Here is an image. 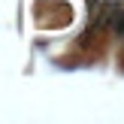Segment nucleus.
Returning a JSON list of instances; mask_svg holds the SVG:
<instances>
[{"label": "nucleus", "instance_id": "obj_1", "mask_svg": "<svg viewBox=\"0 0 124 124\" xmlns=\"http://www.w3.org/2000/svg\"><path fill=\"white\" fill-rule=\"evenodd\" d=\"M121 24H124V3H118V0L106 3L103 12H100V27H106V30H121Z\"/></svg>", "mask_w": 124, "mask_h": 124}]
</instances>
